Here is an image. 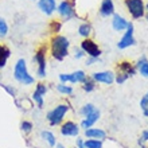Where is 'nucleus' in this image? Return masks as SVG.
<instances>
[{
  "mask_svg": "<svg viewBox=\"0 0 148 148\" xmlns=\"http://www.w3.org/2000/svg\"><path fill=\"white\" fill-rule=\"evenodd\" d=\"M136 69H139V73L143 75V77L148 78V59L145 57H141L139 59V62L136 65Z\"/></svg>",
  "mask_w": 148,
  "mask_h": 148,
  "instance_id": "a211bd4d",
  "label": "nucleus"
},
{
  "mask_svg": "<svg viewBox=\"0 0 148 148\" xmlns=\"http://www.w3.org/2000/svg\"><path fill=\"white\" fill-rule=\"evenodd\" d=\"M140 108L143 110V113H144V116L148 117V97L147 96H144L140 100Z\"/></svg>",
  "mask_w": 148,
  "mask_h": 148,
  "instance_id": "cd10ccee",
  "label": "nucleus"
},
{
  "mask_svg": "<svg viewBox=\"0 0 148 148\" xmlns=\"http://www.w3.org/2000/svg\"><path fill=\"white\" fill-rule=\"evenodd\" d=\"M90 32H92V27H90L88 23H84V24H81L79 27H78V34L81 36H84V38H89V35H90Z\"/></svg>",
  "mask_w": 148,
  "mask_h": 148,
  "instance_id": "5701e85b",
  "label": "nucleus"
},
{
  "mask_svg": "<svg viewBox=\"0 0 148 148\" xmlns=\"http://www.w3.org/2000/svg\"><path fill=\"white\" fill-rule=\"evenodd\" d=\"M10 55H11V50L5 45H0V69H3L7 65Z\"/></svg>",
  "mask_w": 148,
  "mask_h": 148,
  "instance_id": "dca6fc26",
  "label": "nucleus"
},
{
  "mask_svg": "<svg viewBox=\"0 0 148 148\" xmlns=\"http://www.w3.org/2000/svg\"><path fill=\"white\" fill-rule=\"evenodd\" d=\"M143 140H145V141H148V131H144L143 132V137H141Z\"/></svg>",
  "mask_w": 148,
  "mask_h": 148,
  "instance_id": "f704fd0d",
  "label": "nucleus"
},
{
  "mask_svg": "<svg viewBox=\"0 0 148 148\" xmlns=\"http://www.w3.org/2000/svg\"><path fill=\"white\" fill-rule=\"evenodd\" d=\"M38 7L45 15H53L57 10V3L55 0H38Z\"/></svg>",
  "mask_w": 148,
  "mask_h": 148,
  "instance_id": "9b49d317",
  "label": "nucleus"
},
{
  "mask_svg": "<svg viewBox=\"0 0 148 148\" xmlns=\"http://www.w3.org/2000/svg\"><path fill=\"white\" fill-rule=\"evenodd\" d=\"M57 10H58L59 15L62 16L65 20L71 19V18L75 15V12H74V5L71 1H69V0H63L62 3L57 7Z\"/></svg>",
  "mask_w": 148,
  "mask_h": 148,
  "instance_id": "6e6552de",
  "label": "nucleus"
},
{
  "mask_svg": "<svg viewBox=\"0 0 148 148\" xmlns=\"http://www.w3.org/2000/svg\"><path fill=\"white\" fill-rule=\"evenodd\" d=\"M133 24L129 22L128 23V27H127V30H125L124 35H123V38L120 39V42L117 43V47L120 49V50H124V49H128V47L133 46L135 43H136V40H135V35H133Z\"/></svg>",
  "mask_w": 148,
  "mask_h": 148,
  "instance_id": "423d86ee",
  "label": "nucleus"
},
{
  "mask_svg": "<svg viewBox=\"0 0 148 148\" xmlns=\"http://www.w3.org/2000/svg\"><path fill=\"white\" fill-rule=\"evenodd\" d=\"M145 96H147V97H148V92H147V94H145Z\"/></svg>",
  "mask_w": 148,
  "mask_h": 148,
  "instance_id": "ea45409f",
  "label": "nucleus"
},
{
  "mask_svg": "<svg viewBox=\"0 0 148 148\" xmlns=\"http://www.w3.org/2000/svg\"><path fill=\"white\" fill-rule=\"evenodd\" d=\"M119 69H120L121 73L127 74V75H135V73H136V67H133L132 65L129 62H121L120 66H119Z\"/></svg>",
  "mask_w": 148,
  "mask_h": 148,
  "instance_id": "6ab92c4d",
  "label": "nucleus"
},
{
  "mask_svg": "<svg viewBox=\"0 0 148 148\" xmlns=\"http://www.w3.org/2000/svg\"><path fill=\"white\" fill-rule=\"evenodd\" d=\"M125 5L133 19H140L145 15V4L143 0H125Z\"/></svg>",
  "mask_w": 148,
  "mask_h": 148,
  "instance_id": "20e7f679",
  "label": "nucleus"
},
{
  "mask_svg": "<svg viewBox=\"0 0 148 148\" xmlns=\"http://www.w3.org/2000/svg\"><path fill=\"white\" fill-rule=\"evenodd\" d=\"M145 11H147V19H148V4L145 5Z\"/></svg>",
  "mask_w": 148,
  "mask_h": 148,
  "instance_id": "4c0bfd02",
  "label": "nucleus"
},
{
  "mask_svg": "<svg viewBox=\"0 0 148 148\" xmlns=\"http://www.w3.org/2000/svg\"><path fill=\"white\" fill-rule=\"evenodd\" d=\"M75 148H84V147H75Z\"/></svg>",
  "mask_w": 148,
  "mask_h": 148,
  "instance_id": "58836bf2",
  "label": "nucleus"
},
{
  "mask_svg": "<svg viewBox=\"0 0 148 148\" xmlns=\"http://www.w3.org/2000/svg\"><path fill=\"white\" fill-rule=\"evenodd\" d=\"M8 34V26L4 19H0V39L5 38Z\"/></svg>",
  "mask_w": 148,
  "mask_h": 148,
  "instance_id": "bb28decb",
  "label": "nucleus"
},
{
  "mask_svg": "<svg viewBox=\"0 0 148 148\" xmlns=\"http://www.w3.org/2000/svg\"><path fill=\"white\" fill-rule=\"evenodd\" d=\"M94 110H96V106H94L93 104H86V105H84L81 109H79V114L84 116V117H86L88 114H90L92 112H94Z\"/></svg>",
  "mask_w": 148,
  "mask_h": 148,
  "instance_id": "393cba45",
  "label": "nucleus"
},
{
  "mask_svg": "<svg viewBox=\"0 0 148 148\" xmlns=\"http://www.w3.org/2000/svg\"><path fill=\"white\" fill-rule=\"evenodd\" d=\"M84 55H85V53H84V51H82V50H78V51H75V55H74V57H75L77 59H79V58H82Z\"/></svg>",
  "mask_w": 148,
  "mask_h": 148,
  "instance_id": "72a5a7b5",
  "label": "nucleus"
},
{
  "mask_svg": "<svg viewBox=\"0 0 148 148\" xmlns=\"http://www.w3.org/2000/svg\"><path fill=\"white\" fill-rule=\"evenodd\" d=\"M57 90H58L59 93L62 94H66V96H70V94H73V88L69 85H66V84H58L57 85Z\"/></svg>",
  "mask_w": 148,
  "mask_h": 148,
  "instance_id": "b1692460",
  "label": "nucleus"
},
{
  "mask_svg": "<svg viewBox=\"0 0 148 148\" xmlns=\"http://www.w3.org/2000/svg\"><path fill=\"white\" fill-rule=\"evenodd\" d=\"M35 90L38 92V93L42 94V96H45V94L47 93V88H46V85H45V84H38Z\"/></svg>",
  "mask_w": 148,
  "mask_h": 148,
  "instance_id": "7c9ffc66",
  "label": "nucleus"
},
{
  "mask_svg": "<svg viewBox=\"0 0 148 148\" xmlns=\"http://www.w3.org/2000/svg\"><path fill=\"white\" fill-rule=\"evenodd\" d=\"M61 133H62L63 136H78L79 128L73 121H66V123H63L61 125Z\"/></svg>",
  "mask_w": 148,
  "mask_h": 148,
  "instance_id": "f8f14e48",
  "label": "nucleus"
},
{
  "mask_svg": "<svg viewBox=\"0 0 148 148\" xmlns=\"http://www.w3.org/2000/svg\"><path fill=\"white\" fill-rule=\"evenodd\" d=\"M85 136L88 139H98V140H104L106 137L105 131L100 128H88L85 129Z\"/></svg>",
  "mask_w": 148,
  "mask_h": 148,
  "instance_id": "2eb2a0df",
  "label": "nucleus"
},
{
  "mask_svg": "<svg viewBox=\"0 0 148 148\" xmlns=\"http://www.w3.org/2000/svg\"><path fill=\"white\" fill-rule=\"evenodd\" d=\"M55 148H65V145H62V144H55Z\"/></svg>",
  "mask_w": 148,
  "mask_h": 148,
  "instance_id": "e433bc0d",
  "label": "nucleus"
},
{
  "mask_svg": "<svg viewBox=\"0 0 148 148\" xmlns=\"http://www.w3.org/2000/svg\"><path fill=\"white\" fill-rule=\"evenodd\" d=\"M86 79V74L84 70H77L74 71V73L70 74V79L69 82L71 84H84V81Z\"/></svg>",
  "mask_w": 148,
  "mask_h": 148,
  "instance_id": "f3484780",
  "label": "nucleus"
},
{
  "mask_svg": "<svg viewBox=\"0 0 148 148\" xmlns=\"http://www.w3.org/2000/svg\"><path fill=\"white\" fill-rule=\"evenodd\" d=\"M84 148H102V140L88 139L86 141H84Z\"/></svg>",
  "mask_w": 148,
  "mask_h": 148,
  "instance_id": "aec40b11",
  "label": "nucleus"
},
{
  "mask_svg": "<svg viewBox=\"0 0 148 148\" xmlns=\"http://www.w3.org/2000/svg\"><path fill=\"white\" fill-rule=\"evenodd\" d=\"M98 119H100V110L96 109L94 112H92L90 114L84 117V120H82V123H81V128H84V129L92 128V127L98 121Z\"/></svg>",
  "mask_w": 148,
  "mask_h": 148,
  "instance_id": "ddd939ff",
  "label": "nucleus"
},
{
  "mask_svg": "<svg viewBox=\"0 0 148 148\" xmlns=\"http://www.w3.org/2000/svg\"><path fill=\"white\" fill-rule=\"evenodd\" d=\"M59 79H61L62 84H66L70 79V74H59Z\"/></svg>",
  "mask_w": 148,
  "mask_h": 148,
  "instance_id": "2f4dec72",
  "label": "nucleus"
},
{
  "mask_svg": "<svg viewBox=\"0 0 148 148\" xmlns=\"http://www.w3.org/2000/svg\"><path fill=\"white\" fill-rule=\"evenodd\" d=\"M97 61H98V58H93V57H89V59L86 61V65H88V66H90V65H93V63L97 62Z\"/></svg>",
  "mask_w": 148,
  "mask_h": 148,
  "instance_id": "473e14b6",
  "label": "nucleus"
},
{
  "mask_svg": "<svg viewBox=\"0 0 148 148\" xmlns=\"http://www.w3.org/2000/svg\"><path fill=\"white\" fill-rule=\"evenodd\" d=\"M92 78L98 84H105V85H112L114 82V74L112 71H97L93 73Z\"/></svg>",
  "mask_w": 148,
  "mask_h": 148,
  "instance_id": "1a4fd4ad",
  "label": "nucleus"
},
{
  "mask_svg": "<svg viewBox=\"0 0 148 148\" xmlns=\"http://www.w3.org/2000/svg\"><path fill=\"white\" fill-rule=\"evenodd\" d=\"M34 61L36 62L38 67H36V74L39 78L46 77V47L39 49L34 55Z\"/></svg>",
  "mask_w": 148,
  "mask_h": 148,
  "instance_id": "39448f33",
  "label": "nucleus"
},
{
  "mask_svg": "<svg viewBox=\"0 0 148 148\" xmlns=\"http://www.w3.org/2000/svg\"><path fill=\"white\" fill-rule=\"evenodd\" d=\"M40 135H42L43 139L49 143V145H50V147H55V144H57V141H55V136L50 132V131H42V133H40Z\"/></svg>",
  "mask_w": 148,
  "mask_h": 148,
  "instance_id": "412c9836",
  "label": "nucleus"
},
{
  "mask_svg": "<svg viewBox=\"0 0 148 148\" xmlns=\"http://www.w3.org/2000/svg\"><path fill=\"white\" fill-rule=\"evenodd\" d=\"M69 112V105L66 104H59L54 108V109H51L50 112L47 113V120L50 123V125H58L61 124L66 116V113Z\"/></svg>",
  "mask_w": 148,
  "mask_h": 148,
  "instance_id": "7ed1b4c3",
  "label": "nucleus"
},
{
  "mask_svg": "<svg viewBox=\"0 0 148 148\" xmlns=\"http://www.w3.org/2000/svg\"><path fill=\"white\" fill-rule=\"evenodd\" d=\"M43 98H45V96H42L40 93H38V92H34V94H32V100L36 102V105H38V108H40L42 109L43 108Z\"/></svg>",
  "mask_w": 148,
  "mask_h": 148,
  "instance_id": "a878e982",
  "label": "nucleus"
},
{
  "mask_svg": "<svg viewBox=\"0 0 148 148\" xmlns=\"http://www.w3.org/2000/svg\"><path fill=\"white\" fill-rule=\"evenodd\" d=\"M128 20L125 19L124 16L119 15V14H113V20H112V27L114 31L117 32H123L127 30L128 27Z\"/></svg>",
  "mask_w": 148,
  "mask_h": 148,
  "instance_id": "9d476101",
  "label": "nucleus"
},
{
  "mask_svg": "<svg viewBox=\"0 0 148 148\" xmlns=\"http://www.w3.org/2000/svg\"><path fill=\"white\" fill-rule=\"evenodd\" d=\"M20 128H22V131L26 133H30L32 129V123H30V121H22V124H20Z\"/></svg>",
  "mask_w": 148,
  "mask_h": 148,
  "instance_id": "c85d7f7f",
  "label": "nucleus"
},
{
  "mask_svg": "<svg viewBox=\"0 0 148 148\" xmlns=\"http://www.w3.org/2000/svg\"><path fill=\"white\" fill-rule=\"evenodd\" d=\"M114 14V4L112 0H102L100 5V15L101 16H112Z\"/></svg>",
  "mask_w": 148,
  "mask_h": 148,
  "instance_id": "4468645a",
  "label": "nucleus"
},
{
  "mask_svg": "<svg viewBox=\"0 0 148 148\" xmlns=\"http://www.w3.org/2000/svg\"><path fill=\"white\" fill-rule=\"evenodd\" d=\"M14 77L18 82H20L22 85H31L34 84V77L31 74H28V69L27 65H26V61L23 58H20L18 62L15 63V67H14Z\"/></svg>",
  "mask_w": 148,
  "mask_h": 148,
  "instance_id": "f03ea898",
  "label": "nucleus"
},
{
  "mask_svg": "<svg viewBox=\"0 0 148 148\" xmlns=\"http://www.w3.org/2000/svg\"><path fill=\"white\" fill-rule=\"evenodd\" d=\"M81 50L88 54L89 57H93V58H100V55H101V50H100V47L96 45V42H93L92 39L86 38L84 39L81 42Z\"/></svg>",
  "mask_w": 148,
  "mask_h": 148,
  "instance_id": "0eeeda50",
  "label": "nucleus"
},
{
  "mask_svg": "<svg viewBox=\"0 0 148 148\" xmlns=\"http://www.w3.org/2000/svg\"><path fill=\"white\" fill-rule=\"evenodd\" d=\"M77 147H84V140L82 139H77Z\"/></svg>",
  "mask_w": 148,
  "mask_h": 148,
  "instance_id": "c9c22d12",
  "label": "nucleus"
},
{
  "mask_svg": "<svg viewBox=\"0 0 148 148\" xmlns=\"http://www.w3.org/2000/svg\"><path fill=\"white\" fill-rule=\"evenodd\" d=\"M128 75H127V74H124V73H119L117 74V77H114V81L117 82V84H119V85H121V84H124L125 81H127V79H128Z\"/></svg>",
  "mask_w": 148,
  "mask_h": 148,
  "instance_id": "c756f323",
  "label": "nucleus"
},
{
  "mask_svg": "<svg viewBox=\"0 0 148 148\" xmlns=\"http://www.w3.org/2000/svg\"><path fill=\"white\" fill-rule=\"evenodd\" d=\"M69 46H70V42L66 36L55 35L51 39V55L57 61H62L69 54Z\"/></svg>",
  "mask_w": 148,
  "mask_h": 148,
  "instance_id": "f257e3e1",
  "label": "nucleus"
},
{
  "mask_svg": "<svg viewBox=\"0 0 148 148\" xmlns=\"http://www.w3.org/2000/svg\"><path fill=\"white\" fill-rule=\"evenodd\" d=\"M82 89L85 90V92H93L94 89H96V81H94L93 78H88L86 77V79L84 81V85H82Z\"/></svg>",
  "mask_w": 148,
  "mask_h": 148,
  "instance_id": "4be33fe9",
  "label": "nucleus"
}]
</instances>
